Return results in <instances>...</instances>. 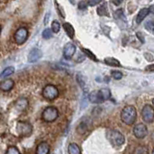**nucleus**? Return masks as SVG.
Wrapping results in <instances>:
<instances>
[{
  "label": "nucleus",
  "mask_w": 154,
  "mask_h": 154,
  "mask_svg": "<svg viewBox=\"0 0 154 154\" xmlns=\"http://www.w3.org/2000/svg\"><path fill=\"white\" fill-rule=\"evenodd\" d=\"M97 14H98V16H101V17H105V16L108 17L109 16L107 3H103L100 5V6L97 8Z\"/></svg>",
  "instance_id": "nucleus-17"
},
{
  "label": "nucleus",
  "mask_w": 154,
  "mask_h": 154,
  "mask_svg": "<svg viewBox=\"0 0 154 154\" xmlns=\"http://www.w3.org/2000/svg\"><path fill=\"white\" fill-rule=\"evenodd\" d=\"M107 137L109 139V141L116 146H122L125 142L124 136L119 131H117V130H109Z\"/></svg>",
  "instance_id": "nucleus-2"
},
{
  "label": "nucleus",
  "mask_w": 154,
  "mask_h": 154,
  "mask_svg": "<svg viewBox=\"0 0 154 154\" xmlns=\"http://www.w3.org/2000/svg\"><path fill=\"white\" fill-rule=\"evenodd\" d=\"M51 37H52V32L50 29H48V28L45 29L42 32V38H45V40H48V38H50Z\"/></svg>",
  "instance_id": "nucleus-24"
},
{
  "label": "nucleus",
  "mask_w": 154,
  "mask_h": 154,
  "mask_svg": "<svg viewBox=\"0 0 154 154\" xmlns=\"http://www.w3.org/2000/svg\"><path fill=\"white\" fill-rule=\"evenodd\" d=\"M33 131V127L28 122H18L17 123V132L22 137L30 136Z\"/></svg>",
  "instance_id": "nucleus-4"
},
{
  "label": "nucleus",
  "mask_w": 154,
  "mask_h": 154,
  "mask_svg": "<svg viewBox=\"0 0 154 154\" xmlns=\"http://www.w3.org/2000/svg\"><path fill=\"white\" fill-rule=\"evenodd\" d=\"M149 12H150L149 8H143L142 10H140V12H139L138 16H137V19H136L137 23H141L143 19L147 17V14H149Z\"/></svg>",
  "instance_id": "nucleus-14"
},
{
  "label": "nucleus",
  "mask_w": 154,
  "mask_h": 154,
  "mask_svg": "<svg viewBox=\"0 0 154 154\" xmlns=\"http://www.w3.org/2000/svg\"><path fill=\"white\" fill-rule=\"evenodd\" d=\"M42 56V52L38 48H34L30 51L28 55V61L30 63H35L38 60H40Z\"/></svg>",
  "instance_id": "nucleus-10"
},
{
  "label": "nucleus",
  "mask_w": 154,
  "mask_h": 154,
  "mask_svg": "<svg viewBox=\"0 0 154 154\" xmlns=\"http://www.w3.org/2000/svg\"><path fill=\"white\" fill-rule=\"evenodd\" d=\"M120 119L126 125H132L137 119V110L132 105H127L122 109Z\"/></svg>",
  "instance_id": "nucleus-1"
},
{
  "label": "nucleus",
  "mask_w": 154,
  "mask_h": 154,
  "mask_svg": "<svg viewBox=\"0 0 154 154\" xmlns=\"http://www.w3.org/2000/svg\"><path fill=\"white\" fill-rule=\"evenodd\" d=\"M98 94L100 96V98L102 101H105V100H108L111 96V91L109 89L107 88H103L98 91Z\"/></svg>",
  "instance_id": "nucleus-16"
},
{
  "label": "nucleus",
  "mask_w": 154,
  "mask_h": 154,
  "mask_svg": "<svg viewBox=\"0 0 154 154\" xmlns=\"http://www.w3.org/2000/svg\"><path fill=\"white\" fill-rule=\"evenodd\" d=\"M99 2H101V0H89V5L90 6H95Z\"/></svg>",
  "instance_id": "nucleus-30"
},
{
  "label": "nucleus",
  "mask_w": 154,
  "mask_h": 154,
  "mask_svg": "<svg viewBox=\"0 0 154 154\" xmlns=\"http://www.w3.org/2000/svg\"><path fill=\"white\" fill-rule=\"evenodd\" d=\"M42 95L43 97L48 100H53L59 95V91L53 85H47L45 87V89L42 90Z\"/></svg>",
  "instance_id": "nucleus-5"
},
{
  "label": "nucleus",
  "mask_w": 154,
  "mask_h": 154,
  "mask_svg": "<svg viewBox=\"0 0 154 154\" xmlns=\"http://www.w3.org/2000/svg\"><path fill=\"white\" fill-rule=\"evenodd\" d=\"M50 146L46 142H42L38 144L36 154H49Z\"/></svg>",
  "instance_id": "nucleus-11"
},
{
  "label": "nucleus",
  "mask_w": 154,
  "mask_h": 154,
  "mask_svg": "<svg viewBox=\"0 0 154 154\" xmlns=\"http://www.w3.org/2000/svg\"><path fill=\"white\" fill-rule=\"evenodd\" d=\"M76 51V47L72 42H67L64 47V56L66 59H71Z\"/></svg>",
  "instance_id": "nucleus-9"
},
{
  "label": "nucleus",
  "mask_w": 154,
  "mask_h": 154,
  "mask_svg": "<svg viewBox=\"0 0 154 154\" xmlns=\"http://www.w3.org/2000/svg\"><path fill=\"white\" fill-rule=\"evenodd\" d=\"M142 118L146 123H151L154 120V108L151 105L146 104L142 110Z\"/></svg>",
  "instance_id": "nucleus-6"
},
{
  "label": "nucleus",
  "mask_w": 154,
  "mask_h": 154,
  "mask_svg": "<svg viewBox=\"0 0 154 154\" xmlns=\"http://www.w3.org/2000/svg\"><path fill=\"white\" fill-rule=\"evenodd\" d=\"M133 154H148V149L143 146H140L135 148Z\"/></svg>",
  "instance_id": "nucleus-22"
},
{
  "label": "nucleus",
  "mask_w": 154,
  "mask_h": 154,
  "mask_svg": "<svg viewBox=\"0 0 154 154\" xmlns=\"http://www.w3.org/2000/svg\"><path fill=\"white\" fill-rule=\"evenodd\" d=\"M28 38V30L25 27H20L14 33V42L17 45H23L27 41Z\"/></svg>",
  "instance_id": "nucleus-7"
},
{
  "label": "nucleus",
  "mask_w": 154,
  "mask_h": 154,
  "mask_svg": "<svg viewBox=\"0 0 154 154\" xmlns=\"http://www.w3.org/2000/svg\"><path fill=\"white\" fill-rule=\"evenodd\" d=\"M69 2H70V3H72V4H73V3H74V0H69Z\"/></svg>",
  "instance_id": "nucleus-35"
},
{
  "label": "nucleus",
  "mask_w": 154,
  "mask_h": 154,
  "mask_svg": "<svg viewBox=\"0 0 154 154\" xmlns=\"http://www.w3.org/2000/svg\"><path fill=\"white\" fill-rule=\"evenodd\" d=\"M64 28H65V31H66V35L69 36L70 38H72L74 37V28L72 27V25L70 23H67V22H66V23H64Z\"/></svg>",
  "instance_id": "nucleus-18"
},
{
  "label": "nucleus",
  "mask_w": 154,
  "mask_h": 154,
  "mask_svg": "<svg viewBox=\"0 0 154 154\" xmlns=\"http://www.w3.org/2000/svg\"><path fill=\"white\" fill-rule=\"evenodd\" d=\"M58 116H59V112H58L57 108L53 107V106H49V107H46L43 110L42 118L46 122H52L57 119Z\"/></svg>",
  "instance_id": "nucleus-3"
},
{
  "label": "nucleus",
  "mask_w": 154,
  "mask_h": 154,
  "mask_svg": "<svg viewBox=\"0 0 154 154\" xmlns=\"http://www.w3.org/2000/svg\"><path fill=\"white\" fill-rule=\"evenodd\" d=\"M6 154H20V152L18 151V149L16 146H10L7 149Z\"/></svg>",
  "instance_id": "nucleus-26"
},
{
  "label": "nucleus",
  "mask_w": 154,
  "mask_h": 154,
  "mask_svg": "<svg viewBox=\"0 0 154 154\" xmlns=\"http://www.w3.org/2000/svg\"><path fill=\"white\" fill-rule=\"evenodd\" d=\"M60 28H61L60 23L58 22L57 20L52 21V23H51V30L53 32H54V33H58V32L60 31Z\"/></svg>",
  "instance_id": "nucleus-23"
},
{
  "label": "nucleus",
  "mask_w": 154,
  "mask_h": 154,
  "mask_svg": "<svg viewBox=\"0 0 154 154\" xmlns=\"http://www.w3.org/2000/svg\"><path fill=\"white\" fill-rule=\"evenodd\" d=\"M14 107H16V109L17 111H21V112H22V111H24V110H26L27 107H28V100H27V98H25V97L18 98L16 101Z\"/></svg>",
  "instance_id": "nucleus-12"
},
{
  "label": "nucleus",
  "mask_w": 154,
  "mask_h": 154,
  "mask_svg": "<svg viewBox=\"0 0 154 154\" xmlns=\"http://www.w3.org/2000/svg\"><path fill=\"white\" fill-rule=\"evenodd\" d=\"M153 105H154V99H153Z\"/></svg>",
  "instance_id": "nucleus-38"
},
{
  "label": "nucleus",
  "mask_w": 154,
  "mask_h": 154,
  "mask_svg": "<svg viewBox=\"0 0 154 154\" xmlns=\"http://www.w3.org/2000/svg\"><path fill=\"white\" fill-rule=\"evenodd\" d=\"M146 69L148 71H154V64L153 65H149L146 67Z\"/></svg>",
  "instance_id": "nucleus-33"
},
{
  "label": "nucleus",
  "mask_w": 154,
  "mask_h": 154,
  "mask_svg": "<svg viewBox=\"0 0 154 154\" xmlns=\"http://www.w3.org/2000/svg\"><path fill=\"white\" fill-rule=\"evenodd\" d=\"M89 100L91 101V103H95V104H97V103H102V102H103V101L101 100L99 94H98V91H91V93L89 94Z\"/></svg>",
  "instance_id": "nucleus-15"
},
{
  "label": "nucleus",
  "mask_w": 154,
  "mask_h": 154,
  "mask_svg": "<svg viewBox=\"0 0 154 154\" xmlns=\"http://www.w3.org/2000/svg\"><path fill=\"white\" fill-rule=\"evenodd\" d=\"M122 16H123V13H122V10H119L115 13V17H120Z\"/></svg>",
  "instance_id": "nucleus-31"
},
{
  "label": "nucleus",
  "mask_w": 154,
  "mask_h": 154,
  "mask_svg": "<svg viewBox=\"0 0 154 154\" xmlns=\"http://www.w3.org/2000/svg\"><path fill=\"white\" fill-rule=\"evenodd\" d=\"M104 62L106 63L107 65L109 66H120V63L119 61H118L117 59H115V58H105L104 59Z\"/></svg>",
  "instance_id": "nucleus-20"
},
{
  "label": "nucleus",
  "mask_w": 154,
  "mask_h": 154,
  "mask_svg": "<svg viewBox=\"0 0 154 154\" xmlns=\"http://www.w3.org/2000/svg\"><path fill=\"white\" fill-rule=\"evenodd\" d=\"M14 86V83L12 79H5L0 83V90L4 91H11Z\"/></svg>",
  "instance_id": "nucleus-13"
},
{
  "label": "nucleus",
  "mask_w": 154,
  "mask_h": 154,
  "mask_svg": "<svg viewBox=\"0 0 154 154\" xmlns=\"http://www.w3.org/2000/svg\"><path fill=\"white\" fill-rule=\"evenodd\" d=\"M82 50H83V52L85 53V54H86L87 56H88L89 58H91V60H94V61H97V59H96V57L94 56V53H93V52H91L89 49H86V48H83V49H82Z\"/></svg>",
  "instance_id": "nucleus-25"
},
{
  "label": "nucleus",
  "mask_w": 154,
  "mask_h": 154,
  "mask_svg": "<svg viewBox=\"0 0 154 154\" xmlns=\"http://www.w3.org/2000/svg\"><path fill=\"white\" fill-rule=\"evenodd\" d=\"M133 134L137 139H143L147 135V127L143 123H138L134 126Z\"/></svg>",
  "instance_id": "nucleus-8"
},
{
  "label": "nucleus",
  "mask_w": 154,
  "mask_h": 154,
  "mask_svg": "<svg viewBox=\"0 0 154 154\" xmlns=\"http://www.w3.org/2000/svg\"><path fill=\"white\" fill-rule=\"evenodd\" d=\"M82 79H83L82 75L81 74H77V81L79 82V84H80V86L82 87V88H85V82H84V80H82Z\"/></svg>",
  "instance_id": "nucleus-28"
},
{
  "label": "nucleus",
  "mask_w": 154,
  "mask_h": 154,
  "mask_svg": "<svg viewBox=\"0 0 154 154\" xmlns=\"http://www.w3.org/2000/svg\"><path fill=\"white\" fill-rule=\"evenodd\" d=\"M152 154H154V148H153V150H152Z\"/></svg>",
  "instance_id": "nucleus-36"
},
{
  "label": "nucleus",
  "mask_w": 154,
  "mask_h": 154,
  "mask_svg": "<svg viewBox=\"0 0 154 154\" xmlns=\"http://www.w3.org/2000/svg\"><path fill=\"white\" fill-rule=\"evenodd\" d=\"M0 33H1V26H0Z\"/></svg>",
  "instance_id": "nucleus-37"
},
{
  "label": "nucleus",
  "mask_w": 154,
  "mask_h": 154,
  "mask_svg": "<svg viewBox=\"0 0 154 154\" xmlns=\"http://www.w3.org/2000/svg\"><path fill=\"white\" fill-rule=\"evenodd\" d=\"M122 73L120 71H112V77L114 79H116V80H120L122 78Z\"/></svg>",
  "instance_id": "nucleus-27"
},
{
  "label": "nucleus",
  "mask_w": 154,
  "mask_h": 154,
  "mask_svg": "<svg viewBox=\"0 0 154 154\" xmlns=\"http://www.w3.org/2000/svg\"><path fill=\"white\" fill-rule=\"evenodd\" d=\"M137 37H138L139 38H141L142 42H144V40H143V35H142V33H137Z\"/></svg>",
  "instance_id": "nucleus-34"
},
{
  "label": "nucleus",
  "mask_w": 154,
  "mask_h": 154,
  "mask_svg": "<svg viewBox=\"0 0 154 154\" xmlns=\"http://www.w3.org/2000/svg\"><path fill=\"white\" fill-rule=\"evenodd\" d=\"M69 154H81V149L78 146V144L74 143H69Z\"/></svg>",
  "instance_id": "nucleus-19"
},
{
  "label": "nucleus",
  "mask_w": 154,
  "mask_h": 154,
  "mask_svg": "<svg viewBox=\"0 0 154 154\" xmlns=\"http://www.w3.org/2000/svg\"><path fill=\"white\" fill-rule=\"evenodd\" d=\"M14 72V67L13 66H8L1 72V74H0V78H5V77H8L10 75H12Z\"/></svg>",
  "instance_id": "nucleus-21"
},
{
  "label": "nucleus",
  "mask_w": 154,
  "mask_h": 154,
  "mask_svg": "<svg viewBox=\"0 0 154 154\" xmlns=\"http://www.w3.org/2000/svg\"><path fill=\"white\" fill-rule=\"evenodd\" d=\"M123 0H112V3L114 5H116V6H119V5H120L122 3Z\"/></svg>",
  "instance_id": "nucleus-32"
},
{
  "label": "nucleus",
  "mask_w": 154,
  "mask_h": 154,
  "mask_svg": "<svg viewBox=\"0 0 154 154\" xmlns=\"http://www.w3.org/2000/svg\"><path fill=\"white\" fill-rule=\"evenodd\" d=\"M87 6H88V4H87V2H85V1H81L78 4V8L80 10H85L87 8Z\"/></svg>",
  "instance_id": "nucleus-29"
}]
</instances>
